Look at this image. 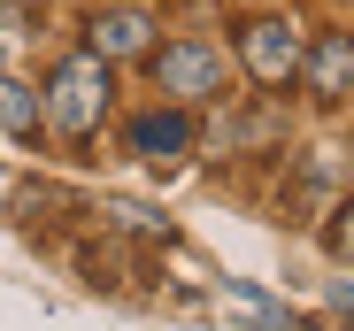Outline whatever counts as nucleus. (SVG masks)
Wrapping results in <instances>:
<instances>
[{
    "mask_svg": "<svg viewBox=\"0 0 354 331\" xmlns=\"http://www.w3.org/2000/svg\"><path fill=\"white\" fill-rule=\"evenodd\" d=\"M46 116L62 124L70 139H85L100 116H108V62L85 46V54H70L62 70H54V85H46Z\"/></svg>",
    "mask_w": 354,
    "mask_h": 331,
    "instance_id": "nucleus-1",
    "label": "nucleus"
},
{
    "mask_svg": "<svg viewBox=\"0 0 354 331\" xmlns=\"http://www.w3.org/2000/svg\"><path fill=\"white\" fill-rule=\"evenodd\" d=\"M154 85L169 100H208V93H223V54L208 39H177L154 54Z\"/></svg>",
    "mask_w": 354,
    "mask_h": 331,
    "instance_id": "nucleus-2",
    "label": "nucleus"
},
{
    "mask_svg": "<svg viewBox=\"0 0 354 331\" xmlns=\"http://www.w3.org/2000/svg\"><path fill=\"white\" fill-rule=\"evenodd\" d=\"M239 62L254 70V85H285L292 70H301V23L285 16H254L239 31Z\"/></svg>",
    "mask_w": 354,
    "mask_h": 331,
    "instance_id": "nucleus-3",
    "label": "nucleus"
},
{
    "mask_svg": "<svg viewBox=\"0 0 354 331\" xmlns=\"http://www.w3.org/2000/svg\"><path fill=\"white\" fill-rule=\"evenodd\" d=\"M301 70H308V93L316 100H346L354 93V31H324Z\"/></svg>",
    "mask_w": 354,
    "mask_h": 331,
    "instance_id": "nucleus-4",
    "label": "nucleus"
},
{
    "mask_svg": "<svg viewBox=\"0 0 354 331\" xmlns=\"http://www.w3.org/2000/svg\"><path fill=\"white\" fill-rule=\"evenodd\" d=\"M147 39H154V23L139 8H108V16L85 23V46L100 54V62H131V54H147Z\"/></svg>",
    "mask_w": 354,
    "mask_h": 331,
    "instance_id": "nucleus-5",
    "label": "nucleus"
},
{
    "mask_svg": "<svg viewBox=\"0 0 354 331\" xmlns=\"http://www.w3.org/2000/svg\"><path fill=\"white\" fill-rule=\"evenodd\" d=\"M39 124H46V93H39V85H24V77H0V131L31 139Z\"/></svg>",
    "mask_w": 354,
    "mask_h": 331,
    "instance_id": "nucleus-6",
    "label": "nucleus"
},
{
    "mask_svg": "<svg viewBox=\"0 0 354 331\" xmlns=\"http://www.w3.org/2000/svg\"><path fill=\"white\" fill-rule=\"evenodd\" d=\"M185 139H193V124H185V116H147V124H131V154H147V162L185 154Z\"/></svg>",
    "mask_w": 354,
    "mask_h": 331,
    "instance_id": "nucleus-7",
    "label": "nucleus"
},
{
    "mask_svg": "<svg viewBox=\"0 0 354 331\" xmlns=\"http://www.w3.org/2000/svg\"><path fill=\"white\" fill-rule=\"evenodd\" d=\"M223 308L231 316H247L254 331H301V316H285L270 293H254V285H223Z\"/></svg>",
    "mask_w": 354,
    "mask_h": 331,
    "instance_id": "nucleus-8",
    "label": "nucleus"
},
{
    "mask_svg": "<svg viewBox=\"0 0 354 331\" xmlns=\"http://www.w3.org/2000/svg\"><path fill=\"white\" fill-rule=\"evenodd\" d=\"M331 239H339V254H346V262H354V200H346V208H339V231H331Z\"/></svg>",
    "mask_w": 354,
    "mask_h": 331,
    "instance_id": "nucleus-9",
    "label": "nucleus"
},
{
    "mask_svg": "<svg viewBox=\"0 0 354 331\" xmlns=\"http://www.w3.org/2000/svg\"><path fill=\"white\" fill-rule=\"evenodd\" d=\"M331 301H339V308H354V285H346V278H339V285H331Z\"/></svg>",
    "mask_w": 354,
    "mask_h": 331,
    "instance_id": "nucleus-10",
    "label": "nucleus"
}]
</instances>
